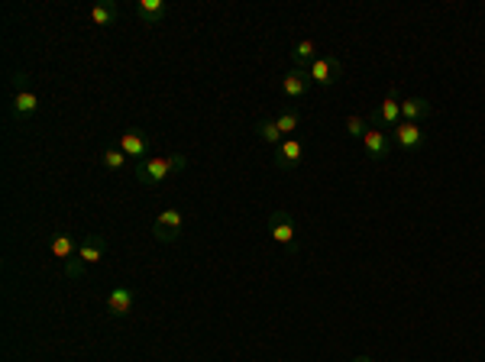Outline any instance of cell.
<instances>
[{"label":"cell","mask_w":485,"mask_h":362,"mask_svg":"<svg viewBox=\"0 0 485 362\" xmlns=\"http://www.w3.org/2000/svg\"><path fill=\"white\" fill-rule=\"evenodd\" d=\"M184 165H188L184 155H149V159L136 162V178H140V185L155 188L162 181H169L172 175H178Z\"/></svg>","instance_id":"6da1fadb"},{"label":"cell","mask_w":485,"mask_h":362,"mask_svg":"<svg viewBox=\"0 0 485 362\" xmlns=\"http://www.w3.org/2000/svg\"><path fill=\"white\" fill-rule=\"evenodd\" d=\"M401 124V97H398L395 87H389V94H385V101L379 104V107L372 110V116H369V126L372 130H395V126Z\"/></svg>","instance_id":"7a4b0ae2"},{"label":"cell","mask_w":485,"mask_h":362,"mask_svg":"<svg viewBox=\"0 0 485 362\" xmlns=\"http://www.w3.org/2000/svg\"><path fill=\"white\" fill-rule=\"evenodd\" d=\"M269 233H272V239L279 243V246L294 249L298 230H294V220H291V214H288L285 207H279V210H272V214H269Z\"/></svg>","instance_id":"3957f363"},{"label":"cell","mask_w":485,"mask_h":362,"mask_svg":"<svg viewBox=\"0 0 485 362\" xmlns=\"http://www.w3.org/2000/svg\"><path fill=\"white\" fill-rule=\"evenodd\" d=\"M182 226H184L182 210H162L152 224V236L159 239V243H175V239L182 236Z\"/></svg>","instance_id":"277c9868"},{"label":"cell","mask_w":485,"mask_h":362,"mask_svg":"<svg viewBox=\"0 0 485 362\" xmlns=\"http://www.w3.org/2000/svg\"><path fill=\"white\" fill-rule=\"evenodd\" d=\"M308 75H311V81H314V84L330 87V84H337V81H340V75H343V65H340L337 55H320L314 65L308 68Z\"/></svg>","instance_id":"5b68a950"},{"label":"cell","mask_w":485,"mask_h":362,"mask_svg":"<svg viewBox=\"0 0 485 362\" xmlns=\"http://www.w3.org/2000/svg\"><path fill=\"white\" fill-rule=\"evenodd\" d=\"M304 159V143L298 136H291V139H285V143L275 149V168L279 172H291V168H298V162Z\"/></svg>","instance_id":"8992f818"},{"label":"cell","mask_w":485,"mask_h":362,"mask_svg":"<svg viewBox=\"0 0 485 362\" xmlns=\"http://www.w3.org/2000/svg\"><path fill=\"white\" fill-rule=\"evenodd\" d=\"M359 143H362V153H366L372 162H382V159H389L391 155V136L389 133H382V130H369Z\"/></svg>","instance_id":"52a82bcc"},{"label":"cell","mask_w":485,"mask_h":362,"mask_svg":"<svg viewBox=\"0 0 485 362\" xmlns=\"http://www.w3.org/2000/svg\"><path fill=\"white\" fill-rule=\"evenodd\" d=\"M311 84H314V81H311V75L304 72V68H291V72L281 78V94H285L288 101H301L311 91Z\"/></svg>","instance_id":"ba28073f"},{"label":"cell","mask_w":485,"mask_h":362,"mask_svg":"<svg viewBox=\"0 0 485 362\" xmlns=\"http://www.w3.org/2000/svg\"><path fill=\"white\" fill-rule=\"evenodd\" d=\"M391 143L401 146L404 153H414V149H420L424 146V130H420L418 124H398L395 130H391Z\"/></svg>","instance_id":"9c48e42d"},{"label":"cell","mask_w":485,"mask_h":362,"mask_svg":"<svg viewBox=\"0 0 485 362\" xmlns=\"http://www.w3.org/2000/svg\"><path fill=\"white\" fill-rule=\"evenodd\" d=\"M120 149H123V155H133L136 162H143L149 159V136L143 130H126L120 136Z\"/></svg>","instance_id":"30bf717a"},{"label":"cell","mask_w":485,"mask_h":362,"mask_svg":"<svg viewBox=\"0 0 485 362\" xmlns=\"http://www.w3.org/2000/svg\"><path fill=\"white\" fill-rule=\"evenodd\" d=\"M39 114V97L33 94V91H20V94H13V101H10V116L13 120H33V116Z\"/></svg>","instance_id":"8fae6325"},{"label":"cell","mask_w":485,"mask_h":362,"mask_svg":"<svg viewBox=\"0 0 485 362\" xmlns=\"http://www.w3.org/2000/svg\"><path fill=\"white\" fill-rule=\"evenodd\" d=\"M133 305H136V291L133 288H113L107 295V314L111 317H126L133 311Z\"/></svg>","instance_id":"7c38bea8"},{"label":"cell","mask_w":485,"mask_h":362,"mask_svg":"<svg viewBox=\"0 0 485 362\" xmlns=\"http://www.w3.org/2000/svg\"><path fill=\"white\" fill-rule=\"evenodd\" d=\"M434 114V104L427 97H404L401 101V120L404 124H418V120H427Z\"/></svg>","instance_id":"4fadbf2b"},{"label":"cell","mask_w":485,"mask_h":362,"mask_svg":"<svg viewBox=\"0 0 485 362\" xmlns=\"http://www.w3.org/2000/svg\"><path fill=\"white\" fill-rule=\"evenodd\" d=\"M169 7H165V0H140L136 4V16H140L143 26H159L165 20Z\"/></svg>","instance_id":"5bb4252c"},{"label":"cell","mask_w":485,"mask_h":362,"mask_svg":"<svg viewBox=\"0 0 485 362\" xmlns=\"http://www.w3.org/2000/svg\"><path fill=\"white\" fill-rule=\"evenodd\" d=\"M104 249H107V239H104L101 233H91V236L81 239L78 259L84 262V265H91V262H101L104 259Z\"/></svg>","instance_id":"9a60e30c"},{"label":"cell","mask_w":485,"mask_h":362,"mask_svg":"<svg viewBox=\"0 0 485 362\" xmlns=\"http://www.w3.org/2000/svg\"><path fill=\"white\" fill-rule=\"evenodd\" d=\"M291 58H294V68H304V72H308L317 58H320L317 55V43H311V39H298V43L291 45Z\"/></svg>","instance_id":"2e32d148"},{"label":"cell","mask_w":485,"mask_h":362,"mask_svg":"<svg viewBox=\"0 0 485 362\" xmlns=\"http://www.w3.org/2000/svg\"><path fill=\"white\" fill-rule=\"evenodd\" d=\"M120 16V7L113 4V0H101L97 7H91V20H94V26H113Z\"/></svg>","instance_id":"e0dca14e"},{"label":"cell","mask_w":485,"mask_h":362,"mask_svg":"<svg viewBox=\"0 0 485 362\" xmlns=\"http://www.w3.org/2000/svg\"><path fill=\"white\" fill-rule=\"evenodd\" d=\"M78 246L81 243H74L72 236H65V233H59V236H52V243H49V249H52V256H55V259H74V256H78Z\"/></svg>","instance_id":"ac0fdd59"},{"label":"cell","mask_w":485,"mask_h":362,"mask_svg":"<svg viewBox=\"0 0 485 362\" xmlns=\"http://www.w3.org/2000/svg\"><path fill=\"white\" fill-rule=\"evenodd\" d=\"M275 124H279L281 136H285V139H291L294 133L301 130V114H298V110H294V107H285L279 116H275Z\"/></svg>","instance_id":"d6986e66"},{"label":"cell","mask_w":485,"mask_h":362,"mask_svg":"<svg viewBox=\"0 0 485 362\" xmlns=\"http://www.w3.org/2000/svg\"><path fill=\"white\" fill-rule=\"evenodd\" d=\"M256 136L262 139V143L275 146V149L285 143V136H281V130H279V124H275V120H259V124H256Z\"/></svg>","instance_id":"ffe728a7"},{"label":"cell","mask_w":485,"mask_h":362,"mask_svg":"<svg viewBox=\"0 0 485 362\" xmlns=\"http://www.w3.org/2000/svg\"><path fill=\"white\" fill-rule=\"evenodd\" d=\"M101 162H104V168H111V172H123L126 155H123V149H120V146H113V149H107V153L101 155Z\"/></svg>","instance_id":"44dd1931"},{"label":"cell","mask_w":485,"mask_h":362,"mask_svg":"<svg viewBox=\"0 0 485 362\" xmlns=\"http://www.w3.org/2000/svg\"><path fill=\"white\" fill-rule=\"evenodd\" d=\"M369 130H372L369 120H362V116H346V136L350 139H362Z\"/></svg>","instance_id":"7402d4cb"},{"label":"cell","mask_w":485,"mask_h":362,"mask_svg":"<svg viewBox=\"0 0 485 362\" xmlns=\"http://www.w3.org/2000/svg\"><path fill=\"white\" fill-rule=\"evenodd\" d=\"M65 275H68V278H81V275H84V262H81L78 256L65 262Z\"/></svg>","instance_id":"603a6c76"},{"label":"cell","mask_w":485,"mask_h":362,"mask_svg":"<svg viewBox=\"0 0 485 362\" xmlns=\"http://www.w3.org/2000/svg\"><path fill=\"white\" fill-rule=\"evenodd\" d=\"M10 84H13V94H20V91H30V75H26V72H16L13 78H10Z\"/></svg>","instance_id":"cb8c5ba5"},{"label":"cell","mask_w":485,"mask_h":362,"mask_svg":"<svg viewBox=\"0 0 485 362\" xmlns=\"http://www.w3.org/2000/svg\"><path fill=\"white\" fill-rule=\"evenodd\" d=\"M353 362H372V359H369V356H356Z\"/></svg>","instance_id":"d4e9b609"}]
</instances>
